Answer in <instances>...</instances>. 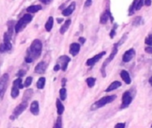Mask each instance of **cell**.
Segmentation results:
<instances>
[{
	"instance_id": "obj_9",
	"label": "cell",
	"mask_w": 152,
	"mask_h": 128,
	"mask_svg": "<svg viewBox=\"0 0 152 128\" xmlns=\"http://www.w3.org/2000/svg\"><path fill=\"white\" fill-rule=\"evenodd\" d=\"M106 54V52L103 51V52H101L100 53L96 54L95 56H94L93 58H90L86 61V65L87 66H94L97 61H99L104 55Z\"/></svg>"
},
{
	"instance_id": "obj_31",
	"label": "cell",
	"mask_w": 152,
	"mask_h": 128,
	"mask_svg": "<svg viewBox=\"0 0 152 128\" xmlns=\"http://www.w3.org/2000/svg\"><path fill=\"white\" fill-rule=\"evenodd\" d=\"M117 24H115L114 25V27H113V29H112V30H111V32L110 33V37L111 38H113L114 37V36H115V34H116V28H117Z\"/></svg>"
},
{
	"instance_id": "obj_13",
	"label": "cell",
	"mask_w": 152,
	"mask_h": 128,
	"mask_svg": "<svg viewBox=\"0 0 152 128\" xmlns=\"http://www.w3.org/2000/svg\"><path fill=\"white\" fill-rule=\"evenodd\" d=\"M75 8H76V3H75V2H72L66 9H64V10L62 11L63 16H69V15L74 12Z\"/></svg>"
},
{
	"instance_id": "obj_22",
	"label": "cell",
	"mask_w": 152,
	"mask_h": 128,
	"mask_svg": "<svg viewBox=\"0 0 152 128\" xmlns=\"http://www.w3.org/2000/svg\"><path fill=\"white\" fill-rule=\"evenodd\" d=\"M70 23H71V20H65L64 24L62 25V27H61V29H60V33H61V34H64V33L68 30V29H69Z\"/></svg>"
},
{
	"instance_id": "obj_23",
	"label": "cell",
	"mask_w": 152,
	"mask_h": 128,
	"mask_svg": "<svg viewBox=\"0 0 152 128\" xmlns=\"http://www.w3.org/2000/svg\"><path fill=\"white\" fill-rule=\"evenodd\" d=\"M56 107H57V112L61 116L64 111V106L62 105L61 100H59V99H57V101H56Z\"/></svg>"
},
{
	"instance_id": "obj_7",
	"label": "cell",
	"mask_w": 152,
	"mask_h": 128,
	"mask_svg": "<svg viewBox=\"0 0 152 128\" xmlns=\"http://www.w3.org/2000/svg\"><path fill=\"white\" fill-rule=\"evenodd\" d=\"M133 97L131 95V93L129 91H126L123 94L122 96V104H121V109H126L132 102Z\"/></svg>"
},
{
	"instance_id": "obj_39",
	"label": "cell",
	"mask_w": 152,
	"mask_h": 128,
	"mask_svg": "<svg viewBox=\"0 0 152 128\" xmlns=\"http://www.w3.org/2000/svg\"><path fill=\"white\" fill-rule=\"evenodd\" d=\"M79 42H80L81 44H84V43L86 42V38H84V37H79Z\"/></svg>"
},
{
	"instance_id": "obj_1",
	"label": "cell",
	"mask_w": 152,
	"mask_h": 128,
	"mask_svg": "<svg viewBox=\"0 0 152 128\" xmlns=\"http://www.w3.org/2000/svg\"><path fill=\"white\" fill-rule=\"evenodd\" d=\"M42 52V43L40 40L36 39L32 42L29 49H28V57H30L33 61L40 56Z\"/></svg>"
},
{
	"instance_id": "obj_6",
	"label": "cell",
	"mask_w": 152,
	"mask_h": 128,
	"mask_svg": "<svg viewBox=\"0 0 152 128\" xmlns=\"http://www.w3.org/2000/svg\"><path fill=\"white\" fill-rule=\"evenodd\" d=\"M8 80H9V75L7 73L4 74L1 78H0V99L3 98L6 88H7V84H8Z\"/></svg>"
},
{
	"instance_id": "obj_29",
	"label": "cell",
	"mask_w": 152,
	"mask_h": 128,
	"mask_svg": "<svg viewBox=\"0 0 152 128\" xmlns=\"http://www.w3.org/2000/svg\"><path fill=\"white\" fill-rule=\"evenodd\" d=\"M31 83H32V78L28 77V78H27V79H26V81L24 83V86H28L31 85Z\"/></svg>"
},
{
	"instance_id": "obj_43",
	"label": "cell",
	"mask_w": 152,
	"mask_h": 128,
	"mask_svg": "<svg viewBox=\"0 0 152 128\" xmlns=\"http://www.w3.org/2000/svg\"><path fill=\"white\" fill-rule=\"evenodd\" d=\"M151 127H152V126H151Z\"/></svg>"
},
{
	"instance_id": "obj_33",
	"label": "cell",
	"mask_w": 152,
	"mask_h": 128,
	"mask_svg": "<svg viewBox=\"0 0 152 128\" xmlns=\"http://www.w3.org/2000/svg\"><path fill=\"white\" fill-rule=\"evenodd\" d=\"M92 3H93L92 0H86L85 3V7H90L92 5Z\"/></svg>"
},
{
	"instance_id": "obj_14",
	"label": "cell",
	"mask_w": 152,
	"mask_h": 128,
	"mask_svg": "<svg viewBox=\"0 0 152 128\" xmlns=\"http://www.w3.org/2000/svg\"><path fill=\"white\" fill-rule=\"evenodd\" d=\"M79 50H80V45L77 43H73L69 46V53L73 56H76L79 53Z\"/></svg>"
},
{
	"instance_id": "obj_15",
	"label": "cell",
	"mask_w": 152,
	"mask_h": 128,
	"mask_svg": "<svg viewBox=\"0 0 152 128\" xmlns=\"http://www.w3.org/2000/svg\"><path fill=\"white\" fill-rule=\"evenodd\" d=\"M59 61H61V64H62V67H61V69H62V70L63 71H65L66 69H67V67H68V63L70 61V58L69 57H68V56H61L60 57V59H59Z\"/></svg>"
},
{
	"instance_id": "obj_10",
	"label": "cell",
	"mask_w": 152,
	"mask_h": 128,
	"mask_svg": "<svg viewBox=\"0 0 152 128\" xmlns=\"http://www.w3.org/2000/svg\"><path fill=\"white\" fill-rule=\"evenodd\" d=\"M134 55H135V51L134 48L127 50L123 55V61L124 62H129L130 61H132V59L134 57Z\"/></svg>"
},
{
	"instance_id": "obj_38",
	"label": "cell",
	"mask_w": 152,
	"mask_h": 128,
	"mask_svg": "<svg viewBox=\"0 0 152 128\" xmlns=\"http://www.w3.org/2000/svg\"><path fill=\"white\" fill-rule=\"evenodd\" d=\"M144 4H146L147 6H150L151 4V0H144Z\"/></svg>"
},
{
	"instance_id": "obj_19",
	"label": "cell",
	"mask_w": 152,
	"mask_h": 128,
	"mask_svg": "<svg viewBox=\"0 0 152 128\" xmlns=\"http://www.w3.org/2000/svg\"><path fill=\"white\" fill-rule=\"evenodd\" d=\"M121 86V83L119 82V81H114V82H112L110 86H109V87L106 89V92L108 93V92H111V91H113V90H116V89H118V87H120Z\"/></svg>"
},
{
	"instance_id": "obj_18",
	"label": "cell",
	"mask_w": 152,
	"mask_h": 128,
	"mask_svg": "<svg viewBox=\"0 0 152 128\" xmlns=\"http://www.w3.org/2000/svg\"><path fill=\"white\" fill-rule=\"evenodd\" d=\"M120 77H121V78L125 81L126 84H127V85L131 84V78H130L129 73H128L126 70H122L121 73H120Z\"/></svg>"
},
{
	"instance_id": "obj_28",
	"label": "cell",
	"mask_w": 152,
	"mask_h": 128,
	"mask_svg": "<svg viewBox=\"0 0 152 128\" xmlns=\"http://www.w3.org/2000/svg\"><path fill=\"white\" fill-rule=\"evenodd\" d=\"M141 20H142V17H141V16H137V17H136V18H134V20L133 25H134V26H137V25H139V24H140V21H141Z\"/></svg>"
},
{
	"instance_id": "obj_25",
	"label": "cell",
	"mask_w": 152,
	"mask_h": 128,
	"mask_svg": "<svg viewBox=\"0 0 152 128\" xmlns=\"http://www.w3.org/2000/svg\"><path fill=\"white\" fill-rule=\"evenodd\" d=\"M60 98H61V101L66 100V98H67V90H66L65 87H62L60 90Z\"/></svg>"
},
{
	"instance_id": "obj_11",
	"label": "cell",
	"mask_w": 152,
	"mask_h": 128,
	"mask_svg": "<svg viewBox=\"0 0 152 128\" xmlns=\"http://www.w3.org/2000/svg\"><path fill=\"white\" fill-rule=\"evenodd\" d=\"M46 68H47V64L46 62L45 61H41L39 62L36 68H35V72L37 73V74H42V73H45V70H46Z\"/></svg>"
},
{
	"instance_id": "obj_32",
	"label": "cell",
	"mask_w": 152,
	"mask_h": 128,
	"mask_svg": "<svg viewBox=\"0 0 152 128\" xmlns=\"http://www.w3.org/2000/svg\"><path fill=\"white\" fill-rule=\"evenodd\" d=\"M62 127V125H61V118L60 117L58 119H57V121H56V124H55V127L57 128H61Z\"/></svg>"
},
{
	"instance_id": "obj_34",
	"label": "cell",
	"mask_w": 152,
	"mask_h": 128,
	"mask_svg": "<svg viewBox=\"0 0 152 128\" xmlns=\"http://www.w3.org/2000/svg\"><path fill=\"white\" fill-rule=\"evenodd\" d=\"M116 128H124L126 127V124L125 123H118L115 126Z\"/></svg>"
},
{
	"instance_id": "obj_20",
	"label": "cell",
	"mask_w": 152,
	"mask_h": 128,
	"mask_svg": "<svg viewBox=\"0 0 152 128\" xmlns=\"http://www.w3.org/2000/svg\"><path fill=\"white\" fill-rule=\"evenodd\" d=\"M53 26V18L51 16V17H49V18H48V20H47V21H46V23H45V28L46 31H48V32H49V31H51V30H52Z\"/></svg>"
},
{
	"instance_id": "obj_17",
	"label": "cell",
	"mask_w": 152,
	"mask_h": 128,
	"mask_svg": "<svg viewBox=\"0 0 152 128\" xmlns=\"http://www.w3.org/2000/svg\"><path fill=\"white\" fill-rule=\"evenodd\" d=\"M3 44H4L6 51H9V50L12 49V44L10 42V37H9V35L7 33H5L4 36V43Z\"/></svg>"
},
{
	"instance_id": "obj_8",
	"label": "cell",
	"mask_w": 152,
	"mask_h": 128,
	"mask_svg": "<svg viewBox=\"0 0 152 128\" xmlns=\"http://www.w3.org/2000/svg\"><path fill=\"white\" fill-rule=\"evenodd\" d=\"M27 106H28L27 102H26V101H23L20 104H19V105L15 108V110H13V113H12V116L11 117V118H16L17 117H19V116L26 110Z\"/></svg>"
},
{
	"instance_id": "obj_41",
	"label": "cell",
	"mask_w": 152,
	"mask_h": 128,
	"mask_svg": "<svg viewBox=\"0 0 152 128\" xmlns=\"http://www.w3.org/2000/svg\"><path fill=\"white\" fill-rule=\"evenodd\" d=\"M149 82H150V84L152 86V77H151V78L149 79Z\"/></svg>"
},
{
	"instance_id": "obj_40",
	"label": "cell",
	"mask_w": 152,
	"mask_h": 128,
	"mask_svg": "<svg viewBox=\"0 0 152 128\" xmlns=\"http://www.w3.org/2000/svg\"><path fill=\"white\" fill-rule=\"evenodd\" d=\"M25 74V72H19L18 73V76H23Z\"/></svg>"
},
{
	"instance_id": "obj_36",
	"label": "cell",
	"mask_w": 152,
	"mask_h": 128,
	"mask_svg": "<svg viewBox=\"0 0 152 128\" xmlns=\"http://www.w3.org/2000/svg\"><path fill=\"white\" fill-rule=\"evenodd\" d=\"M52 1H53V0H40V2H42V3L45 4H48L52 3Z\"/></svg>"
},
{
	"instance_id": "obj_3",
	"label": "cell",
	"mask_w": 152,
	"mask_h": 128,
	"mask_svg": "<svg viewBox=\"0 0 152 128\" xmlns=\"http://www.w3.org/2000/svg\"><path fill=\"white\" fill-rule=\"evenodd\" d=\"M31 20H32V15L31 14H28H28H24L22 16V18H20V20L15 25V28H14L15 29V32L18 33L20 30H22L26 27V25L28 24Z\"/></svg>"
},
{
	"instance_id": "obj_5",
	"label": "cell",
	"mask_w": 152,
	"mask_h": 128,
	"mask_svg": "<svg viewBox=\"0 0 152 128\" xmlns=\"http://www.w3.org/2000/svg\"><path fill=\"white\" fill-rule=\"evenodd\" d=\"M118 44H116V45H114V46H113V49H112V52H111V53H110V57L104 61V63H103V65H102V76L105 78L106 77V73H105V69H106V67H107V65L114 59V57L116 56V54L118 53Z\"/></svg>"
},
{
	"instance_id": "obj_21",
	"label": "cell",
	"mask_w": 152,
	"mask_h": 128,
	"mask_svg": "<svg viewBox=\"0 0 152 128\" xmlns=\"http://www.w3.org/2000/svg\"><path fill=\"white\" fill-rule=\"evenodd\" d=\"M41 9H42L41 5H31L27 8V11L28 13H35V12L40 11Z\"/></svg>"
},
{
	"instance_id": "obj_2",
	"label": "cell",
	"mask_w": 152,
	"mask_h": 128,
	"mask_svg": "<svg viewBox=\"0 0 152 128\" xmlns=\"http://www.w3.org/2000/svg\"><path fill=\"white\" fill-rule=\"evenodd\" d=\"M116 98H117L116 95H109V96L102 97V98H101L99 101L95 102L92 105L91 110H98V109H100V108H102V107H104L105 105H107V104L112 102L114 100H116Z\"/></svg>"
},
{
	"instance_id": "obj_4",
	"label": "cell",
	"mask_w": 152,
	"mask_h": 128,
	"mask_svg": "<svg viewBox=\"0 0 152 128\" xmlns=\"http://www.w3.org/2000/svg\"><path fill=\"white\" fill-rule=\"evenodd\" d=\"M23 85H22V79L21 78H18L17 79H15L12 83V91H11V96L12 98H16L19 95V92L20 89L23 88Z\"/></svg>"
},
{
	"instance_id": "obj_27",
	"label": "cell",
	"mask_w": 152,
	"mask_h": 128,
	"mask_svg": "<svg viewBox=\"0 0 152 128\" xmlns=\"http://www.w3.org/2000/svg\"><path fill=\"white\" fill-rule=\"evenodd\" d=\"M144 4V0H137L136 5H135V10H141L142 5Z\"/></svg>"
},
{
	"instance_id": "obj_16",
	"label": "cell",
	"mask_w": 152,
	"mask_h": 128,
	"mask_svg": "<svg viewBox=\"0 0 152 128\" xmlns=\"http://www.w3.org/2000/svg\"><path fill=\"white\" fill-rule=\"evenodd\" d=\"M30 111L33 115H38L39 113V104L38 102L34 101L30 104Z\"/></svg>"
},
{
	"instance_id": "obj_12",
	"label": "cell",
	"mask_w": 152,
	"mask_h": 128,
	"mask_svg": "<svg viewBox=\"0 0 152 128\" xmlns=\"http://www.w3.org/2000/svg\"><path fill=\"white\" fill-rule=\"evenodd\" d=\"M110 18H111L112 20H113V18H112V16H111V12H110V10L109 9H107L102 14V16H101V20H100V22L102 23V24H106L107 23V21H108V20L110 19Z\"/></svg>"
},
{
	"instance_id": "obj_26",
	"label": "cell",
	"mask_w": 152,
	"mask_h": 128,
	"mask_svg": "<svg viewBox=\"0 0 152 128\" xmlns=\"http://www.w3.org/2000/svg\"><path fill=\"white\" fill-rule=\"evenodd\" d=\"M95 81H96V79L94 78H88L86 79V84L90 88H92V87H94V86L95 84Z\"/></svg>"
},
{
	"instance_id": "obj_37",
	"label": "cell",
	"mask_w": 152,
	"mask_h": 128,
	"mask_svg": "<svg viewBox=\"0 0 152 128\" xmlns=\"http://www.w3.org/2000/svg\"><path fill=\"white\" fill-rule=\"evenodd\" d=\"M60 69H61V66H60V64H56V65L54 66V68H53V70H54V71H58Z\"/></svg>"
},
{
	"instance_id": "obj_35",
	"label": "cell",
	"mask_w": 152,
	"mask_h": 128,
	"mask_svg": "<svg viewBox=\"0 0 152 128\" xmlns=\"http://www.w3.org/2000/svg\"><path fill=\"white\" fill-rule=\"evenodd\" d=\"M145 52H146V53H151V54L152 53V46H151V45H150V46L146 47V48H145Z\"/></svg>"
},
{
	"instance_id": "obj_30",
	"label": "cell",
	"mask_w": 152,
	"mask_h": 128,
	"mask_svg": "<svg viewBox=\"0 0 152 128\" xmlns=\"http://www.w3.org/2000/svg\"><path fill=\"white\" fill-rule=\"evenodd\" d=\"M145 43L149 45L152 46V35H150L146 39H145Z\"/></svg>"
},
{
	"instance_id": "obj_42",
	"label": "cell",
	"mask_w": 152,
	"mask_h": 128,
	"mask_svg": "<svg viewBox=\"0 0 152 128\" xmlns=\"http://www.w3.org/2000/svg\"><path fill=\"white\" fill-rule=\"evenodd\" d=\"M57 20H58V22H59V23H61V22L62 21V20H61V19H57Z\"/></svg>"
},
{
	"instance_id": "obj_24",
	"label": "cell",
	"mask_w": 152,
	"mask_h": 128,
	"mask_svg": "<svg viewBox=\"0 0 152 128\" xmlns=\"http://www.w3.org/2000/svg\"><path fill=\"white\" fill-rule=\"evenodd\" d=\"M45 85V78H40L37 82V87L38 89H43Z\"/></svg>"
}]
</instances>
